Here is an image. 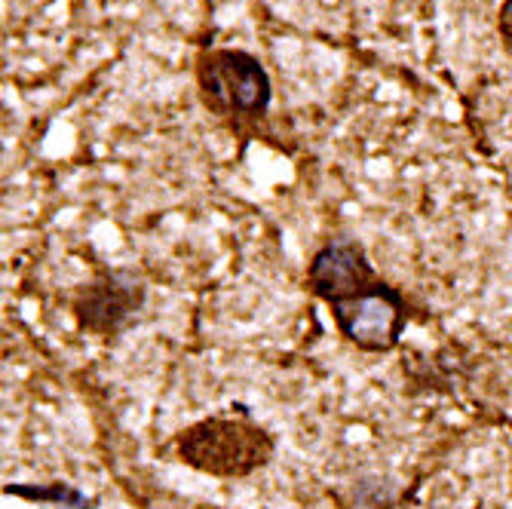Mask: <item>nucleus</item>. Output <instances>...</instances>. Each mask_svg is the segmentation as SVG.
I'll return each instance as SVG.
<instances>
[{"mask_svg":"<svg viewBox=\"0 0 512 509\" xmlns=\"http://www.w3.org/2000/svg\"><path fill=\"white\" fill-rule=\"evenodd\" d=\"M197 83L206 105L218 114L261 117L273 102V83L261 59L234 46L206 50L197 59Z\"/></svg>","mask_w":512,"mask_h":509,"instance_id":"f257e3e1","label":"nucleus"},{"mask_svg":"<svg viewBox=\"0 0 512 509\" xmlns=\"http://www.w3.org/2000/svg\"><path fill=\"white\" fill-rule=\"evenodd\" d=\"M497 28L506 40H512V0H503L497 10Z\"/></svg>","mask_w":512,"mask_h":509,"instance_id":"20e7f679","label":"nucleus"},{"mask_svg":"<svg viewBox=\"0 0 512 509\" xmlns=\"http://www.w3.org/2000/svg\"><path fill=\"white\" fill-rule=\"evenodd\" d=\"M332 313L344 338L362 350H393L402 329V301L384 283L368 286L335 298Z\"/></svg>","mask_w":512,"mask_h":509,"instance_id":"f03ea898","label":"nucleus"},{"mask_svg":"<svg viewBox=\"0 0 512 509\" xmlns=\"http://www.w3.org/2000/svg\"><path fill=\"white\" fill-rule=\"evenodd\" d=\"M310 283L316 289V295H322L325 301L344 298L362 286L371 283V270L362 258V249L350 240H335L325 246L313 264H310Z\"/></svg>","mask_w":512,"mask_h":509,"instance_id":"7ed1b4c3","label":"nucleus"}]
</instances>
